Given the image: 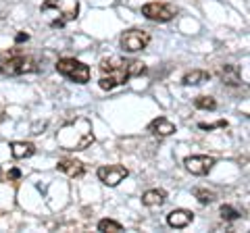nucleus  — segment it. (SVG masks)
Returning a JSON list of instances; mask_svg holds the SVG:
<instances>
[{
  "mask_svg": "<svg viewBox=\"0 0 250 233\" xmlns=\"http://www.w3.org/2000/svg\"><path fill=\"white\" fill-rule=\"evenodd\" d=\"M198 127H200V129H207V131H213V129H217V127H228V121H217V123H213V125H207V123H200Z\"/></svg>",
  "mask_w": 250,
  "mask_h": 233,
  "instance_id": "obj_20",
  "label": "nucleus"
},
{
  "mask_svg": "<svg viewBox=\"0 0 250 233\" xmlns=\"http://www.w3.org/2000/svg\"><path fill=\"white\" fill-rule=\"evenodd\" d=\"M148 131L154 136H159V137H169V136L175 134V125L171 121H167L165 116H159V119H154L150 125H148Z\"/></svg>",
  "mask_w": 250,
  "mask_h": 233,
  "instance_id": "obj_11",
  "label": "nucleus"
},
{
  "mask_svg": "<svg viewBox=\"0 0 250 233\" xmlns=\"http://www.w3.org/2000/svg\"><path fill=\"white\" fill-rule=\"evenodd\" d=\"M142 15L146 19L156 21V23H167L175 17V9L163 2H148L142 6Z\"/></svg>",
  "mask_w": 250,
  "mask_h": 233,
  "instance_id": "obj_6",
  "label": "nucleus"
},
{
  "mask_svg": "<svg viewBox=\"0 0 250 233\" xmlns=\"http://www.w3.org/2000/svg\"><path fill=\"white\" fill-rule=\"evenodd\" d=\"M210 79V73H207V71H190V73H186L184 75V79H182V83L184 85H198V83H205V81H208Z\"/></svg>",
  "mask_w": 250,
  "mask_h": 233,
  "instance_id": "obj_15",
  "label": "nucleus"
},
{
  "mask_svg": "<svg viewBox=\"0 0 250 233\" xmlns=\"http://www.w3.org/2000/svg\"><path fill=\"white\" fill-rule=\"evenodd\" d=\"M219 79H221L225 85H240V69L236 65H223V67H219Z\"/></svg>",
  "mask_w": 250,
  "mask_h": 233,
  "instance_id": "obj_12",
  "label": "nucleus"
},
{
  "mask_svg": "<svg viewBox=\"0 0 250 233\" xmlns=\"http://www.w3.org/2000/svg\"><path fill=\"white\" fill-rule=\"evenodd\" d=\"M100 77L98 85L106 92L115 90L117 85L121 83H127V79L131 77H140L146 73V65L142 60H134V58H104L103 63H100Z\"/></svg>",
  "mask_w": 250,
  "mask_h": 233,
  "instance_id": "obj_1",
  "label": "nucleus"
},
{
  "mask_svg": "<svg viewBox=\"0 0 250 233\" xmlns=\"http://www.w3.org/2000/svg\"><path fill=\"white\" fill-rule=\"evenodd\" d=\"M42 13L50 27H65L80 13L77 0H44Z\"/></svg>",
  "mask_w": 250,
  "mask_h": 233,
  "instance_id": "obj_2",
  "label": "nucleus"
},
{
  "mask_svg": "<svg viewBox=\"0 0 250 233\" xmlns=\"http://www.w3.org/2000/svg\"><path fill=\"white\" fill-rule=\"evenodd\" d=\"M215 158L213 156H190V158H186V171L188 173H192V175H198V177H205L210 173V169L215 167Z\"/></svg>",
  "mask_w": 250,
  "mask_h": 233,
  "instance_id": "obj_8",
  "label": "nucleus"
},
{
  "mask_svg": "<svg viewBox=\"0 0 250 233\" xmlns=\"http://www.w3.org/2000/svg\"><path fill=\"white\" fill-rule=\"evenodd\" d=\"M27 40H29V36H27V34H23V32H21V34H17V38H15V42H17V44L27 42Z\"/></svg>",
  "mask_w": 250,
  "mask_h": 233,
  "instance_id": "obj_22",
  "label": "nucleus"
},
{
  "mask_svg": "<svg viewBox=\"0 0 250 233\" xmlns=\"http://www.w3.org/2000/svg\"><path fill=\"white\" fill-rule=\"evenodd\" d=\"M167 202V192H163V190H148L144 196H142V204L144 206H163Z\"/></svg>",
  "mask_w": 250,
  "mask_h": 233,
  "instance_id": "obj_13",
  "label": "nucleus"
},
{
  "mask_svg": "<svg viewBox=\"0 0 250 233\" xmlns=\"http://www.w3.org/2000/svg\"><path fill=\"white\" fill-rule=\"evenodd\" d=\"M221 219H223V221H236V219H240V213H238L233 206L223 204V206H221Z\"/></svg>",
  "mask_w": 250,
  "mask_h": 233,
  "instance_id": "obj_19",
  "label": "nucleus"
},
{
  "mask_svg": "<svg viewBox=\"0 0 250 233\" xmlns=\"http://www.w3.org/2000/svg\"><path fill=\"white\" fill-rule=\"evenodd\" d=\"M57 169L61 171V173L69 175V177H82V175L85 173L83 162L75 160V158H61V160L57 162Z\"/></svg>",
  "mask_w": 250,
  "mask_h": 233,
  "instance_id": "obj_10",
  "label": "nucleus"
},
{
  "mask_svg": "<svg viewBox=\"0 0 250 233\" xmlns=\"http://www.w3.org/2000/svg\"><path fill=\"white\" fill-rule=\"evenodd\" d=\"M194 106L200 108V111H215L217 102H215V98H210V96H198L194 100Z\"/></svg>",
  "mask_w": 250,
  "mask_h": 233,
  "instance_id": "obj_17",
  "label": "nucleus"
},
{
  "mask_svg": "<svg viewBox=\"0 0 250 233\" xmlns=\"http://www.w3.org/2000/svg\"><path fill=\"white\" fill-rule=\"evenodd\" d=\"M38 71V63L31 57H25L19 50H11L4 52L0 58V73L2 75H25V73H36Z\"/></svg>",
  "mask_w": 250,
  "mask_h": 233,
  "instance_id": "obj_3",
  "label": "nucleus"
},
{
  "mask_svg": "<svg viewBox=\"0 0 250 233\" xmlns=\"http://www.w3.org/2000/svg\"><path fill=\"white\" fill-rule=\"evenodd\" d=\"M194 196H196V200L200 204H210V202H215V192H208V190H202V188H198L194 192Z\"/></svg>",
  "mask_w": 250,
  "mask_h": 233,
  "instance_id": "obj_18",
  "label": "nucleus"
},
{
  "mask_svg": "<svg viewBox=\"0 0 250 233\" xmlns=\"http://www.w3.org/2000/svg\"><path fill=\"white\" fill-rule=\"evenodd\" d=\"M11 154L13 158H29L36 154V146L29 142H15L11 144Z\"/></svg>",
  "mask_w": 250,
  "mask_h": 233,
  "instance_id": "obj_14",
  "label": "nucleus"
},
{
  "mask_svg": "<svg viewBox=\"0 0 250 233\" xmlns=\"http://www.w3.org/2000/svg\"><path fill=\"white\" fill-rule=\"evenodd\" d=\"M194 221V213L190 211H186V208H177V211H171L167 214V223H169V227H175V229H184L188 227Z\"/></svg>",
  "mask_w": 250,
  "mask_h": 233,
  "instance_id": "obj_9",
  "label": "nucleus"
},
{
  "mask_svg": "<svg viewBox=\"0 0 250 233\" xmlns=\"http://www.w3.org/2000/svg\"><path fill=\"white\" fill-rule=\"evenodd\" d=\"M57 71L75 83L90 81V67L83 65L82 60H77V58H61L57 63Z\"/></svg>",
  "mask_w": 250,
  "mask_h": 233,
  "instance_id": "obj_4",
  "label": "nucleus"
},
{
  "mask_svg": "<svg viewBox=\"0 0 250 233\" xmlns=\"http://www.w3.org/2000/svg\"><path fill=\"white\" fill-rule=\"evenodd\" d=\"M21 177V171L19 169H11L9 171V179H19Z\"/></svg>",
  "mask_w": 250,
  "mask_h": 233,
  "instance_id": "obj_21",
  "label": "nucleus"
},
{
  "mask_svg": "<svg viewBox=\"0 0 250 233\" xmlns=\"http://www.w3.org/2000/svg\"><path fill=\"white\" fill-rule=\"evenodd\" d=\"M127 175H129V171L125 167H121V165H108V167H100L98 169V179L103 181L104 185H108V188L119 185Z\"/></svg>",
  "mask_w": 250,
  "mask_h": 233,
  "instance_id": "obj_7",
  "label": "nucleus"
},
{
  "mask_svg": "<svg viewBox=\"0 0 250 233\" xmlns=\"http://www.w3.org/2000/svg\"><path fill=\"white\" fill-rule=\"evenodd\" d=\"M98 231H103V233H119V231H123V225L121 223H117V221H113V219H103L98 223Z\"/></svg>",
  "mask_w": 250,
  "mask_h": 233,
  "instance_id": "obj_16",
  "label": "nucleus"
},
{
  "mask_svg": "<svg viewBox=\"0 0 250 233\" xmlns=\"http://www.w3.org/2000/svg\"><path fill=\"white\" fill-rule=\"evenodd\" d=\"M150 42V34L144 29H127L121 34V48L125 52H140Z\"/></svg>",
  "mask_w": 250,
  "mask_h": 233,
  "instance_id": "obj_5",
  "label": "nucleus"
},
{
  "mask_svg": "<svg viewBox=\"0 0 250 233\" xmlns=\"http://www.w3.org/2000/svg\"><path fill=\"white\" fill-rule=\"evenodd\" d=\"M0 179H2V169H0Z\"/></svg>",
  "mask_w": 250,
  "mask_h": 233,
  "instance_id": "obj_23",
  "label": "nucleus"
}]
</instances>
